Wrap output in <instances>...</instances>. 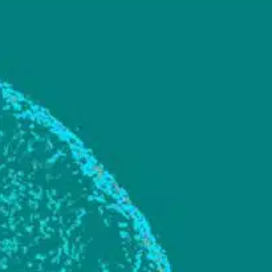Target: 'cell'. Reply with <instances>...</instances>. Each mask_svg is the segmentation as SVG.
Here are the masks:
<instances>
[{
	"mask_svg": "<svg viewBox=\"0 0 272 272\" xmlns=\"http://www.w3.org/2000/svg\"><path fill=\"white\" fill-rule=\"evenodd\" d=\"M92 172L94 174V176H96L97 179H102L103 176L106 175V172H105V169H103L102 166L100 165V163H97V162H94V163H92Z\"/></svg>",
	"mask_w": 272,
	"mask_h": 272,
	"instance_id": "cell-1",
	"label": "cell"
},
{
	"mask_svg": "<svg viewBox=\"0 0 272 272\" xmlns=\"http://www.w3.org/2000/svg\"><path fill=\"white\" fill-rule=\"evenodd\" d=\"M122 198H123V202H125V203H126V204H131L130 199H129V198H127V196H125V195H123Z\"/></svg>",
	"mask_w": 272,
	"mask_h": 272,
	"instance_id": "cell-4",
	"label": "cell"
},
{
	"mask_svg": "<svg viewBox=\"0 0 272 272\" xmlns=\"http://www.w3.org/2000/svg\"><path fill=\"white\" fill-rule=\"evenodd\" d=\"M110 186H111V188H113V191H114L115 194H122V191H121V187L118 186V183H117L115 180H113V179L110 180Z\"/></svg>",
	"mask_w": 272,
	"mask_h": 272,
	"instance_id": "cell-3",
	"label": "cell"
},
{
	"mask_svg": "<svg viewBox=\"0 0 272 272\" xmlns=\"http://www.w3.org/2000/svg\"><path fill=\"white\" fill-rule=\"evenodd\" d=\"M142 243H143V245H146V247H151V245H153L154 240L147 231H143V234H142Z\"/></svg>",
	"mask_w": 272,
	"mask_h": 272,
	"instance_id": "cell-2",
	"label": "cell"
}]
</instances>
